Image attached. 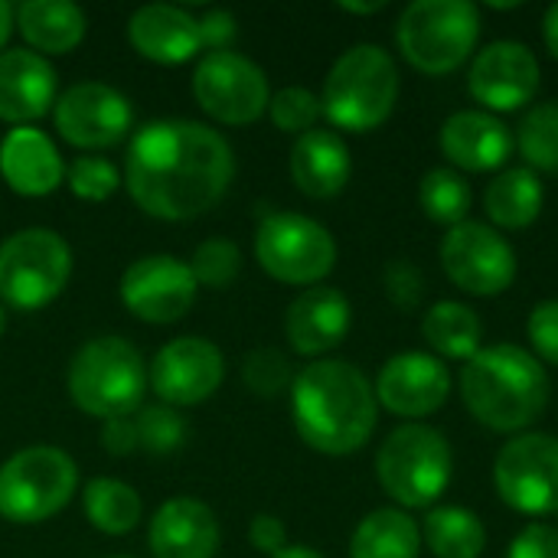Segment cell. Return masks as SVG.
Listing matches in <instances>:
<instances>
[{
    "mask_svg": "<svg viewBox=\"0 0 558 558\" xmlns=\"http://www.w3.org/2000/svg\"><path fill=\"white\" fill-rule=\"evenodd\" d=\"M235 173L229 141L199 121L163 118L144 124L128 150L124 186L157 219L183 222L213 209Z\"/></svg>",
    "mask_w": 558,
    "mask_h": 558,
    "instance_id": "cell-1",
    "label": "cell"
},
{
    "mask_svg": "<svg viewBox=\"0 0 558 558\" xmlns=\"http://www.w3.org/2000/svg\"><path fill=\"white\" fill-rule=\"evenodd\" d=\"M291 415L307 448L343 458L373 438L379 402L360 366L347 360H317L294 376Z\"/></svg>",
    "mask_w": 558,
    "mask_h": 558,
    "instance_id": "cell-2",
    "label": "cell"
},
{
    "mask_svg": "<svg viewBox=\"0 0 558 558\" xmlns=\"http://www.w3.org/2000/svg\"><path fill=\"white\" fill-rule=\"evenodd\" d=\"M461 399L490 432L523 435L549 405V373L517 343L484 347L461 369Z\"/></svg>",
    "mask_w": 558,
    "mask_h": 558,
    "instance_id": "cell-3",
    "label": "cell"
},
{
    "mask_svg": "<svg viewBox=\"0 0 558 558\" xmlns=\"http://www.w3.org/2000/svg\"><path fill=\"white\" fill-rule=\"evenodd\" d=\"M399 101V65L376 46H350L327 72L320 108L327 121L340 131L366 134L376 131Z\"/></svg>",
    "mask_w": 558,
    "mask_h": 558,
    "instance_id": "cell-4",
    "label": "cell"
},
{
    "mask_svg": "<svg viewBox=\"0 0 558 558\" xmlns=\"http://www.w3.org/2000/svg\"><path fill=\"white\" fill-rule=\"evenodd\" d=\"M144 389L147 366L121 337H95L69 363V399L92 418L134 415Z\"/></svg>",
    "mask_w": 558,
    "mask_h": 558,
    "instance_id": "cell-5",
    "label": "cell"
},
{
    "mask_svg": "<svg viewBox=\"0 0 558 558\" xmlns=\"http://www.w3.org/2000/svg\"><path fill=\"white\" fill-rule=\"evenodd\" d=\"M454 454L448 438L422 422L399 425L376 454L379 487L405 510L432 507L451 487Z\"/></svg>",
    "mask_w": 558,
    "mask_h": 558,
    "instance_id": "cell-6",
    "label": "cell"
},
{
    "mask_svg": "<svg viewBox=\"0 0 558 558\" xmlns=\"http://www.w3.org/2000/svg\"><path fill=\"white\" fill-rule=\"evenodd\" d=\"M481 39V10L471 0H415L396 23V43L409 65L448 75L468 62Z\"/></svg>",
    "mask_w": 558,
    "mask_h": 558,
    "instance_id": "cell-7",
    "label": "cell"
},
{
    "mask_svg": "<svg viewBox=\"0 0 558 558\" xmlns=\"http://www.w3.org/2000/svg\"><path fill=\"white\" fill-rule=\"evenodd\" d=\"M75 461L52 448L33 445L16 451L0 468V517L16 526H33L56 517L75 494Z\"/></svg>",
    "mask_w": 558,
    "mask_h": 558,
    "instance_id": "cell-8",
    "label": "cell"
},
{
    "mask_svg": "<svg viewBox=\"0 0 558 558\" xmlns=\"http://www.w3.org/2000/svg\"><path fill=\"white\" fill-rule=\"evenodd\" d=\"M72 275V252L52 229H20L0 245V301L16 311H39L62 294Z\"/></svg>",
    "mask_w": 558,
    "mask_h": 558,
    "instance_id": "cell-9",
    "label": "cell"
},
{
    "mask_svg": "<svg viewBox=\"0 0 558 558\" xmlns=\"http://www.w3.org/2000/svg\"><path fill=\"white\" fill-rule=\"evenodd\" d=\"M255 258L275 281L314 288L333 271L337 242L311 216L268 213L255 229Z\"/></svg>",
    "mask_w": 558,
    "mask_h": 558,
    "instance_id": "cell-10",
    "label": "cell"
},
{
    "mask_svg": "<svg viewBox=\"0 0 558 558\" xmlns=\"http://www.w3.org/2000/svg\"><path fill=\"white\" fill-rule=\"evenodd\" d=\"M494 487L500 500L523 517L558 513V438L523 432L510 438L494 461Z\"/></svg>",
    "mask_w": 558,
    "mask_h": 558,
    "instance_id": "cell-11",
    "label": "cell"
},
{
    "mask_svg": "<svg viewBox=\"0 0 558 558\" xmlns=\"http://www.w3.org/2000/svg\"><path fill=\"white\" fill-rule=\"evenodd\" d=\"M193 95L219 124H252L268 111L271 101L265 69L232 49L206 52L196 62Z\"/></svg>",
    "mask_w": 558,
    "mask_h": 558,
    "instance_id": "cell-12",
    "label": "cell"
},
{
    "mask_svg": "<svg viewBox=\"0 0 558 558\" xmlns=\"http://www.w3.org/2000/svg\"><path fill=\"white\" fill-rule=\"evenodd\" d=\"M441 265L451 284L474 298H497L517 281L513 245L487 222L451 226L441 242Z\"/></svg>",
    "mask_w": 558,
    "mask_h": 558,
    "instance_id": "cell-13",
    "label": "cell"
},
{
    "mask_svg": "<svg viewBox=\"0 0 558 558\" xmlns=\"http://www.w3.org/2000/svg\"><path fill=\"white\" fill-rule=\"evenodd\" d=\"M539 59L520 39H497L487 43L468 72L471 98L490 111H517L530 105L539 92Z\"/></svg>",
    "mask_w": 558,
    "mask_h": 558,
    "instance_id": "cell-14",
    "label": "cell"
},
{
    "mask_svg": "<svg viewBox=\"0 0 558 558\" xmlns=\"http://www.w3.org/2000/svg\"><path fill=\"white\" fill-rule=\"evenodd\" d=\"M196 278L173 255H144L121 275V301L144 324H173L196 301Z\"/></svg>",
    "mask_w": 558,
    "mask_h": 558,
    "instance_id": "cell-15",
    "label": "cell"
},
{
    "mask_svg": "<svg viewBox=\"0 0 558 558\" xmlns=\"http://www.w3.org/2000/svg\"><path fill=\"white\" fill-rule=\"evenodd\" d=\"M226 376V360L216 343L203 337H180L170 340L150 363L147 383L154 386L157 399L170 409L177 405H199L206 402Z\"/></svg>",
    "mask_w": 558,
    "mask_h": 558,
    "instance_id": "cell-16",
    "label": "cell"
},
{
    "mask_svg": "<svg viewBox=\"0 0 558 558\" xmlns=\"http://www.w3.org/2000/svg\"><path fill=\"white\" fill-rule=\"evenodd\" d=\"M52 118H56V131L72 147L98 150L118 144L128 134L131 101L105 82H78L59 95Z\"/></svg>",
    "mask_w": 558,
    "mask_h": 558,
    "instance_id": "cell-17",
    "label": "cell"
},
{
    "mask_svg": "<svg viewBox=\"0 0 558 558\" xmlns=\"http://www.w3.org/2000/svg\"><path fill=\"white\" fill-rule=\"evenodd\" d=\"M451 369L435 353H399L386 360L376 379V402L399 418H425L451 396Z\"/></svg>",
    "mask_w": 558,
    "mask_h": 558,
    "instance_id": "cell-18",
    "label": "cell"
},
{
    "mask_svg": "<svg viewBox=\"0 0 558 558\" xmlns=\"http://www.w3.org/2000/svg\"><path fill=\"white\" fill-rule=\"evenodd\" d=\"M441 154L468 173H490L500 170L517 141L513 131L490 111L484 108H468V111H454L445 124H441Z\"/></svg>",
    "mask_w": 558,
    "mask_h": 558,
    "instance_id": "cell-19",
    "label": "cell"
},
{
    "mask_svg": "<svg viewBox=\"0 0 558 558\" xmlns=\"http://www.w3.org/2000/svg\"><path fill=\"white\" fill-rule=\"evenodd\" d=\"M350 324H353V307L347 294L337 288L314 284V288H304L291 301L288 317H284V333L294 353L324 356L347 340Z\"/></svg>",
    "mask_w": 558,
    "mask_h": 558,
    "instance_id": "cell-20",
    "label": "cell"
},
{
    "mask_svg": "<svg viewBox=\"0 0 558 558\" xmlns=\"http://www.w3.org/2000/svg\"><path fill=\"white\" fill-rule=\"evenodd\" d=\"M56 105V72L46 56L29 49L0 52V121L29 128Z\"/></svg>",
    "mask_w": 558,
    "mask_h": 558,
    "instance_id": "cell-21",
    "label": "cell"
},
{
    "mask_svg": "<svg viewBox=\"0 0 558 558\" xmlns=\"http://www.w3.org/2000/svg\"><path fill=\"white\" fill-rule=\"evenodd\" d=\"M147 546L154 558H213L219 549V523L206 504L173 497L154 513Z\"/></svg>",
    "mask_w": 558,
    "mask_h": 558,
    "instance_id": "cell-22",
    "label": "cell"
},
{
    "mask_svg": "<svg viewBox=\"0 0 558 558\" xmlns=\"http://www.w3.org/2000/svg\"><path fill=\"white\" fill-rule=\"evenodd\" d=\"M128 39L131 46L160 65H180L190 62L199 49V20L173 3H147L128 20Z\"/></svg>",
    "mask_w": 558,
    "mask_h": 558,
    "instance_id": "cell-23",
    "label": "cell"
},
{
    "mask_svg": "<svg viewBox=\"0 0 558 558\" xmlns=\"http://www.w3.org/2000/svg\"><path fill=\"white\" fill-rule=\"evenodd\" d=\"M0 177L20 196H49L65 183V163L43 131L13 128L0 141Z\"/></svg>",
    "mask_w": 558,
    "mask_h": 558,
    "instance_id": "cell-24",
    "label": "cell"
},
{
    "mask_svg": "<svg viewBox=\"0 0 558 558\" xmlns=\"http://www.w3.org/2000/svg\"><path fill=\"white\" fill-rule=\"evenodd\" d=\"M353 173L350 147L337 131H307L291 147V177L294 186L311 199L337 196Z\"/></svg>",
    "mask_w": 558,
    "mask_h": 558,
    "instance_id": "cell-25",
    "label": "cell"
},
{
    "mask_svg": "<svg viewBox=\"0 0 558 558\" xmlns=\"http://www.w3.org/2000/svg\"><path fill=\"white\" fill-rule=\"evenodd\" d=\"M13 20L39 56L72 52L85 39V13L69 0H23L13 10Z\"/></svg>",
    "mask_w": 558,
    "mask_h": 558,
    "instance_id": "cell-26",
    "label": "cell"
},
{
    "mask_svg": "<svg viewBox=\"0 0 558 558\" xmlns=\"http://www.w3.org/2000/svg\"><path fill=\"white\" fill-rule=\"evenodd\" d=\"M543 180L530 167H507L484 190V209L500 229H530L543 213Z\"/></svg>",
    "mask_w": 558,
    "mask_h": 558,
    "instance_id": "cell-27",
    "label": "cell"
},
{
    "mask_svg": "<svg viewBox=\"0 0 558 558\" xmlns=\"http://www.w3.org/2000/svg\"><path fill=\"white\" fill-rule=\"evenodd\" d=\"M422 337L438 360H474L484 350V324L471 304L438 301L422 317Z\"/></svg>",
    "mask_w": 558,
    "mask_h": 558,
    "instance_id": "cell-28",
    "label": "cell"
},
{
    "mask_svg": "<svg viewBox=\"0 0 558 558\" xmlns=\"http://www.w3.org/2000/svg\"><path fill=\"white\" fill-rule=\"evenodd\" d=\"M422 526L396 507L373 510L350 539V558H418Z\"/></svg>",
    "mask_w": 558,
    "mask_h": 558,
    "instance_id": "cell-29",
    "label": "cell"
},
{
    "mask_svg": "<svg viewBox=\"0 0 558 558\" xmlns=\"http://www.w3.org/2000/svg\"><path fill=\"white\" fill-rule=\"evenodd\" d=\"M422 543L435 558H481L487 530L468 507H432L422 520Z\"/></svg>",
    "mask_w": 558,
    "mask_h": 558,
    "instance_id": "cell-30",
    "label": "cell"
},
{
    "mask_svg": "<svg viewBox=\"0 0 558 558\" xmlns=\"http://www.w3.org/2000/svg\"><path fill=\"white\" fill-rule=\"evenodd\" d=\"M82 507H85L88 523L105 536H124L141 523L137 490L121 481H111V477L88 481V487L82 494Z\"/></svg>",
    "mask_w": 558,
    "mask_h": 558,
    "instance_id": "cell-31",
    "label": "cell"
},
{
    "mask_svg": "<svg viewBox=\"0 0 558 558\" xmlns=\"http://www.w3.org/2000/svg\"><path fill=\"white\" fill-rule=\"evenodd\" d=\"M418 203L432 222L451 229V226L468 222L474 193H471V183L464 180V173H458L454 167H435L418 183Z\"/></svg>",
    "mask_w": 558,
    "mask_h": 558,
    "instance_id": "cell-32",
    "label": "cell"
},
{
    "mask_svg": "<svg viewBox=\"0 0 558 558\" xmlns=\"http://www.w3.org/2000/svg\"><path fill=\"white\" fill-rule=\"evenodd\" d=\"M530 170L558 173V101L533 105L513 134Z\"/></svg>",
    "mask_w": 558,
    "mask_h": 558,
    "instance_id": "cell-33",
    "label": "cell"
},
{
    "mask_svg": "<svg viewBox=\"0 0 558 558\" xmlns=\"http://www.w3.org/2000/svg\"><path fill=\"white\" fill-rule=\"evenodd\" d=\"M190 271H193L196 284L222 291V288H229L239 278L242 252L229 239H206L203 245H196V252L190 258Z\"/></svg>",
    "mask_w": 558,
    "mask_h": 558,
    "instance_id": "cell-34",
    "label": "cell"
},
{
    "mask_svg": "<svg viewBox=\"0 0 558 558\" xmlns=\"http://www.w3.org/2000/svg\"><path fill=\"white\" fill-rule=\"evenodd\" d=\"M268 114H271L275 128H281V131L301 137V134L314 131V124H317V118L324 114V108H320V98H317L311 88L288 85V88H281V92L271 95Z\"/></svg>",
    "mask_w": 558,
    "mask_h": 558,
    "instance_id": "cell-35",
    "label": "cell"
},
{
    "mask_svg": "<svg viewBox=\"0 0 558 558\" xmlns=\"http://www.w3.org/2000/svg\"><path fill=\"white\" fill-rule=\"evenodd\" d=\"M242 376H245V386L262 399H275L294 386V373H291L288 356L281 350H271V347L252 350L245 356Z\"/></svg>",
    "mask_w": 558,
    "mask_h": 558,
    "instance_id": "cell-36",
    "label": "cell"
},
{
    "mask_svg": "<svg viewBox=\"0 0 558 558\" xmlns=\"http://www.w3.org/2000/svg\"><path fill=\"white\" fill-rule=\"evenodd\" d=\"M65 183H69L72 196H78L85 203H101L121 186V177H118L114 163H108L105 157H75L65 167Z\"/></svg>",
    "mask_w": 558,
    "mask_h": 558,
    "instance_id": "cell-37",
    "label": "cell"
},
{
    "mask_svg": "<svg viewBox=\"0 0 558 558\" xmlns=\"http://www.w3.org/2000/svg\"><path fill=\"white\" fill-rule=\"evenodd\" d=\"M134 425H137V445L150 454H170L173 448H180V441L186 435L183 418L170 405L141 409Z\"/></svg>",
    "mask_w": 558,
    "mask_h": 558,
    "instance_id": "cell-38",
    "label": "cell"
},
{
    "mask_svg": "<svg viewBox=\"0 0 558 558\" xmlns=\"http://www.w3.org/2000/svg\"><path fill=\"white\" fill-rule=\"evenodd\" d=\"M383 284H386L389 301L399 311H405V314L418 311V304L425 298V278H422V271L412 262H402V258L389 262L386 271H383Z\"/></svg>",
    "mask_w": 558,
    "mask_h": 558,
    "instance_id": "cell-39",
    "label": "cell"
},
{
    "mask_svg": "<svg viewBox=\"0 0 558 558\" xmlns=\"http://www.w3.org/2000/svg\"><path fill=\"white\" fill-rule=\"evenodd\" d=\"M526 337L539 363L558 366V301H543L530 311Z\"/></svg>",
    "mask_w": 558,
    "mask_h": 558,
    "instance_id": "cell-40",
    "label": "cell"
},
{
    "mask_svg": "<svg viewBox=\"0 0 558 558\" xmlns=\"http://www.w3.org/2000/svg\"><path fill=\"white\" fill-rule=\"evenodd\" d=\"M507 558H558V530L546 526V523L523 526L513 536Z\"/></svg>",
    "mask_w": 558,
    "mask_h": 558,
    "instance_id": "cell-41",
    "label": "cell"
},
{
    "mask_svg": "<svg viewBox=\"0 0 558 558\" xmlns=\"http://www.w3.org/2000/svg\"><path fill=\"white\" fill-rule=\"evenodd\" d=\"M199 39L203 49L222 52L235 39V16L229 10H209L206 16H199Z\"/></svg>",
    "mask_w": 558,
    "mask_h": 558,
    "instance_id": "cell-42",
    "label": "cell"
},
{
    "mask_svg": "<svg viewBox=\"0 0 558 558\" xmlns=\"http://www.w3.org/2000/svg\"><path fill=\"white\" fill-rule=\"evenodd\" d=\"M101 448L114 458H124V454H134L141 445H137V425H134V415H124V418H108L101 425Z\"/></svg>",
    "mask_w": 558,
    "mask_h": 558,
    "instance_id": "cell-43",
    "label": "cell"
},
{
    "mask_svg": "<svg viewBox=\"0 0 558 558\" xmlns=\"http://www.w3.org/2000/svg\"><path fill=\"white\" fill-rule=\"evenodd\" d=\"M248 539H252V546H255L258 553L278 556V553L288 546V530H284V523H281L278 517L258 513V517L252 520V526H248Z\"/></svg>",
    "mask_w": 558,
    "mask_h": 558,
    "instance_id": "cell-44",
    "label": "cell"
},
{
    "mask_svg": "<svg viewBox=\"0 0 558 558\" xmlns=\"http://www.w3.org/2000/svg\"><path fill=\"white\" fill-rule=\"evenodd\" d=\"M543 39H546L553 59L558 62V3H553V7L546 10V16H543Z\"/></svg>",
    "mask_w": 558,
    "mask_h": 558,
    "instance_id": "cell-45",
    "label": "cell"
},
{
    "mask_svg": "<svg viewBox=\"0 0 558 558\" xmlns=\"http://www.w3.org/2000/svg\"><path fill=\"white\" fill-rule=\"evenodd\" d=\"M13 26H16V20H13V7H10L7 0H0V46L10 39Z\"/></svg>",
    "mask_w": 558,
    "mask_h": 558,
    "instance_id": "cell-46",
    "label": "cell"
},
{
    "mask_svg": "<svg viewBox=\"0 0 558 558\" xmlns=\"http://www.w3.org/2000/svg\"><path fill=\"white\" fill-rule=\"evenodd\" d=\"M386 7V0H373V3H350V0H343L340 3V10H347V13H379Z\"/></svg>",
    "mask_w": 558,
    "mask_h": 558,
    "instance_id": "cell-47",
    "label": "cell"
},
{
    "mask_svg": "<svg viewBox=\"0 0 558 558\" xmlns=\"http://www.w3.org/2000/svg\"><path fill=\"white\" fill-rule=\"evenodd\" d=\"M271 558H324L320 553H314L311 546H284L278 556H271Z\"/></svg>",
    "mask_w": 558,
    "mask_h": 558,
    "instance_id": "cell-48",
    "label": "cell"
},
{
    "mask_svg": "<svg viewBox=\"0 0 558 558\" xmlns=\"http://www.w3.org/2000/svg\"><path fill=\"white\" fill-rule=\"evenodd\" d=\"M0 333H3V307H0Z\"/></svg>",
    "mask_w": 558,
    "mask_h": 558,
    "instance_id": "cell-49",
    "label": "cell"
},
{
    "mask_svg": "<svg viewBox=\"0 0 558 558\" xmlns=\"http://www.w3.org/2000/svg\"><path fill=\"white\" fill-rule=\"evenodd\" d=\"M111 558H128V556H111Z\"/></svg>",
    "mask_w": 558,
    "mask_h": 558,
    "instance_id": "cell-50",
    "label": "cell"
}]
</instances>
